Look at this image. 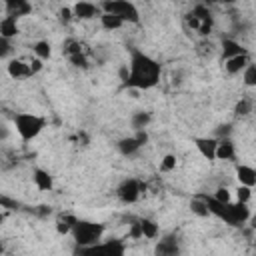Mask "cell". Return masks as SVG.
Masks as SVG:
<instances>
[{
  "label": "cell",
  "mask_w": 256,
  "mask_h": 256,
  "mask_svg": "<svg viewBox=\"0 0 256 256\" xmlns=\"http://www.w3.org/2000/svg\"><path fill=\"white\" fill-rule=\"evenodd\" d=\"M216 142H218V138H196V140H194L198 152H200L206 160H216V156H214V152H216Z\"/></svg>",
  "instance_id": "cell-13"
},
{
  "label": "cell",
  "mask_w": 256,
  "mask_h": 256,
  "mask_svg": "<svg viewBox=\"0 0 256 256\" xmlns=\"http://www.w3.org/2000/svg\"><path fill=\"white\" fill-rule=\"evenodd\" d=\"M2 222H4V214L0 212V226H2Z\"/></svg>",
  "instance_id": "cell-35"
},
{
  "label": "cell",
  "mask_w": 256,
  "mask_h": 256,
  "mask_svg": "<svg viewBox=\"0 0 256 256\" xmlns=\"http://www.w3.org/2000/svg\"><path fill=\"white\" fill-rule=\"evenodd\" d=\"M100 26L104 28V30H120L122 26H124V22L118 18V16H114V14H110V12H100Z\"/></svg>",
  "instance_id": "cell-19"
},
{
  "label": "cell",
  "mask_w": 256,
  "mask_h": 256,
  "mask_svg": "<svg viewBox=\"0 0 256 256\" xmlns=\"http://www.w3.org/2000/svg\"><path fill=\"white\" fill-rule=\"evenodd\" d=\"M8 136H10V128L4 122H0V142H4Z\"/></svg>",
  "instance_id": "cell-33"
},
{
  "label": "cell",
  "mask_w": 256,
  "mask_h": 256,
  "mask_svg": "<svg viewBox=\"0 0 256 256\" xmlns=\"http://www.w3.org/2000/svg\"><path fill=\"white\" fill-rule=\"evenodd\" d=\"M100 6L94 4V2H88V0H78L74 6H72V14L74 18H80V20H92L96 16H100Z\"/></svg>",
  "instance_id": "cell-7"
},
{
  "label": "cell",
  "mask_w": 256,
  "mask_h": 256,
  "mask_svg": "<svg viewBox=\"0 0 256 256\" xmlns=\"http://www.w3.org/2000/svg\"><path fill=\"white\" fill-rule=\"evenodd\" d=\"M0 208H4V210H18L20 208V202L14 200V198H8L4 194H0Z\"/></svg>",
  "instance_id": "cell-29"
},
{
  "label": "cell",
  "mask_w": 256,
  "mask_h": 256,
  "mask_svg": "<svg viewBox=\"0 0 256 256\" xmlns=\"http://www.w3.org/2000/svg\"><path fill=\"white\" fill-rule=\"evenodd\" d=\"M140 148H142V144L138 142L136 136H126V138H122V140L118 142V150H120V154H124V156H134Z\"/></svg>",
  "instance_id": "cell-17"
},
{
  "label": "cell",
  "mask_w": 256,
  "mask_h": 256,
  "mask_svg": "<svg viewBox=\"0 0 256 256\" xmlns=\"http://www.w3.org/2000/svg\"><path fill=\"white\" fill-rule=\"evenodd\" d=\"M250 198H252V186L240 184V186L236 188V200H238V202L248 204V202H250Z\"/></svg>",
  "instance_id": "cell-27"
},
{
  "label": "cell",
  "mask_w": 256,
  "mask_h": 256,
  "mask_svg": "<svg viewBox=\"0 0 256 256\" xmlns=\"http://www.w3.org/2000/svg\"><path fill=\"white\" fill-rule=\"evenodd\" d=\"M4 6H6V14L16 20L32 12V4L28 0H4Z\"/></svg>",
  "instance_id": "cell-9"
},
{
  "label": "cell",
  "mask_w": 256,
  "mask_h": 256,
  "mask_svg": "<svg viewBox=\"0 0 256 256\" xmlns=\"http://www.w3.org/2000/svg\"><path fill=\"white\" fill-rule=\"evenodd\" d=\"M212 2H216V0H202V4H212Z\"/></svg>",
  "instance_id": "cell-34"
},
{
  "label": "cell",
  "mask_w": 256,
  "mask_h": 256,
  "mask_svg": "<svg viewBox=\"0 0 256 256\" xmlns=\"http://www.w3.org/2000/svg\"><path fill=\"white\" fill-rule=\"evenodd\" d=\"M236 178L240 184H246V186H252L256 184V170L248 164H238L236 166Z\"/></svg>",
  "instance_id": "cell-15"
},
{
  "label": "cell",
  "mask_w": 256,
  "mask_h": 256,
  "mask_svg": "<svg viewBox=\"0 0 256 256\" xmlns=\"http://www.w3.org/2000/svg\"><path fill=\"white\" fill-rule=\"evenodd\" d=\"M212 198H216L218 202H230V192H228V188H218L214 194H212Z\"/></svg>",
  "instance_id": "cell-30"
},
{
  "label": "cell",
  "mask_w": 256,
  "mask_h": 256,
  "mask_svg": "<svg viewBox=\"0 0 256 256\" xmlns=\"http://www.w3.org/2000/svg\"><path fill=\"white\" fill-rule=\"evenodd\" d=\"M208 212L218 216L230 226H244L250 220V208L244 202H218L212 196H204Z\"/></svg>",
  "instance_id": "cell-2"
},
{
  "label": "cell",
  "mask_w": 256,
  "mask_h": 256,
  "mask_svg": "<svg viewBox=\"0 0 256 256\" xmlns=\"http://www.w3.org/2000/svg\"><path fill=\"white\" fill-rule=\"evenodd\" d=\"M244 52H248V50L238 40H234V38L222 40V56L224 58H230V56H236V54H244Z\"/></svg>",
  "instance_id": "cell-18"
},
{
  "label": "cell",
  "mask_w": 256,
  "mask_h": 256,
  "mask_svg": "<svg viewBox=\"0 0 256 256\" xmlns=\"http://www.w3.org/2000/svg\"><path fill=\"white\" fill-rule=\"evenodd\" d=\"M72 18H74L72 8H62V10H60V20H62V22H70Z\"/></svg>",
  "instance_id": "cell-32"
},
{
  "label": "cell",
  "mask_w": 256,
  "mask_h": 256,
  "mask_svg": "<svg viewBox=\"0 0 256 256\" xmlns=\"http://www.w3.org/2000/svg\"><path fill=\"white\" fill-rule=\"evenodd\" d=\"M76 216L74 214H62V216H58V220H56V230H58V234H70L72 232V226L76 224Z\"/></svg>",
  "instance_id": "cell-20"
},
{
  "label": "cell",
  "mask_w": 256,
  "mask_h": 256,
  "mask_svg": "<svg viewBox=\"0 0 256 256\" xmlns=\"http://www.w3.org/2000/svg\"><path fill=\"white\" fill-rule=\"evenodd\" d=\"M32 180H34V184H36V188H38L40 192H50L52 186H54L52 176L48 174V170H42V168H34Z\"/></svg>",
  "instance_id": "cell-14"
},
{
  "label": "cell",
  "mask_w": 256,
  "mask_h": 256,
  "mask_svg": "<svg viewBox=\"0 0 256 256\" xmlns=\"http://www.w3.org/2000/svg\"><path fill=\"white\" fill-rule=\"evenodd\" d=\"M6 70H8V76L14 78V80H22V78H30V76H32V68H30V64L24 62V60H18V58L10 60Z\"/></svg>",
  "instance_id": "cell-10"
},
{
  "label": "cell",
  "mask_w": 256,
  "mask_h": 256,
  "mask_svg": "<svg viewBox=\"0 0 256 256\" xmlns=\"http://www.w3.org/2000/svg\"><path fill=\"white\" fill-rule=\"evenodd\" d=\"M138 222H140V232H142V238H150V240H154V238L158 236L160 228H158V224H156L154 220H150V218H140Z\"/></svg>",
  "instance_id": "cell-21"
},
{
  "label": "cell",
  "mask_w": 256,
  "mask_h": 256,
  "mask_svg": "<svg viewBox=\"0 0 256 256\" xmlns=\"http://www.w3.org/2000/svg\"><path fill=\"white\" fill-rule=\"evenodd\" d=\"M70 234L74 236V242L78 244V248H86L102 240L104 226L98 222H90V220H76Z\"/></svg>",
  "instance_id": "cell-3"
},
{
  "label": "cell",
  "mask_w": 256,
  "mask_h": 256,
  "mask_svg": "<svg viewBox=\"0 0 256 256\" xmlns=\"http://www.w3.org/2000/svg\"><path fill=\"white\" fill-rule=\"evenodd\" d=\"M190 210L196 214V216H210V212H208V206H206V200H204V196H200V198H194L192 202H190Z\"/></svg>",
  "instance_id": "cell-25"
},
{
  "label": "cell",
  "mask_w": 256,
  "mask_h": 256,
  "mask_svg": "<svg viewBox=\"0 0 256 256\" xmlns=\"http://www.w3.org/2000/svg\"><path fill=\"white\" fill-rule=\"evenodd\" d=\"M154 252L160 254V256H174V254H178V252H180V248H178V238H176V236H166V238H162V240L156 244Z\"/></svg>",
  "instance_id": "cell-12"
},
{
  "label": "cell",
  "mask_w": 256,
  "mask_h": 256,
  "mask_svg": "<svg viewBox=\"0 0 256 256\" xmlns=\"http://www.w3.org/2000/svg\"><path fill=\"white\" fill-rule=\"evenodd\" d=\"M176 168V156L174 154H166L162 160H160V170L162 172H172Z\"/></svg>",
  "instance_id": "cell-28"
},
{
  "label": "cell",
  "mask_w": 256,
  "mask_h": 256,
  "mask_svg": "<svg viewBox=\"0 0 256 256\" xmlns=\"http://www.w3.org/2000/svg\"><path fill=\"white\" fill-rule=\"evenodd\" d=\"M144 190H146V186H144L140 180H136V178H126V180L118 186L116 194H118V198H120L124 204H134V202L142 196Z\"/></svg>",
  "instance_id": "cell-6"
},
{
  "label": "cell",
  "mask_w": 256,
  "mask_h": 256,
  "mask_svg": "<svg viewBox=\"0 0 256 256\" xmlns=\"http://www.w3.org/2000/svg\"><path fill=\"white\" fill-rule=\"evenodd\" d=\"M126 66H128V76H126L124 84L128 88L148 90V88L156 86L158 80H160V72H162L160 64L152 56L144 54L138 48L130 50V62Z\"/></svg>",
  "instance_id": "cell-1"
},
{
  "label": "cell",
  "mask_w": 256,
  "mask_h": 256,
  "mask_svg": "<svg viewBox=\"0 0 256 256\" xmlns=\"http://www.w3.org/2000/svg\"><path fill=\"white\" fill-rule=\"evenodd\" d=\"M150 120H152L150 112H146V110H138V112L132 114V118H130V126H132L134 130H144V128L150 124Z\"/></svg>",
  "instance_id": "cell-22"
},
{
  "label": "cell",
  "mask_w": 256,
  "mask_h": 256,
  "mask_svg": "<svg viewBox=\"0 0 256 256\" xmlns=\"http://www.w3.org/2000/svg\"><path fill=\"white\" fill-rule=\"evenodd\" d=\"M16 34H18V20L12 18V16H4L0 20V36L6 38V40H10Z\"/></svg>",
  "instance_id": "cell-16"
},
{
  "label": "cell",
  "mask_w": 256,
  "mask_h": 256,
  "mask_svg": "<svg viewBox=\"0 0 256 256\" xmlns=\"http://www.w3.org/2000/svg\"><path fill=\"white\" fill-rule=\"evenodd\" d=\"M32 52L36 54V58H40V60H48L50 54H52V46H50L48 40H38V42L32 46Z\"/></svg>",
  "instance_id": "cell-23"
},
{
  "label": "cell",
  "mask_w": 256,
  "mask_h": 256,
  "mask_svg": "<svg viewBox=\"0 0 256 256\" xmlns=\"http://www.w3.org/2000/svg\"><path fill=\"white\" fill-rule=\"evenodd\" d=\"M2 250H4V246H2V242H0V252H2Z\"/></svg>",
  "instance_id": "cell-36"
},
{
  "label": "cell",
  "mask_w": 256,
  "mask_h": 256,
  "mask_svg": "<svg viewBox=\"0 0 256 256\" xmlns=\"http://www.w3.org/2000/svg\"><path fill=\"white\" fill-rule=\"evenodd\" d=\"M46 126V120L36 116V114H30V112H20L14 116V128L18 132V136L24 140V142H30L34 140Z\"/></svg>",
  "instance_id": "cell-4"
},
{
  "label": "cell",
  "mask_w": 256,
  "mask_h": 256,
  "mask_svg": "<svg viewBox=\"0 0 256 256\" xmlns=\"http://www.w3.org/2000/svg\"><path fill=\"white\" fill-rule=\"evenodd\" d=\"M214 156H216V160H226V162H232V160L236 158V146H234V142L230 140V136L218 138Z\"/></svg>",
  "instance_id": "cell-8"
},
{
  "label": "cell",
  "mask_w": 256,
  "mask_h": 256,
  "mask_svg": "<svg viewBox=\"0 0 256 256\" xmlns=\"http://www.w3.org/2000/svg\"><path fill=\"white\" fill-rule=\"evenodd\" d=\"M234 112H236V116H248L250 112H252V100L250 98H240V102L236 104V108H234Z\"/></svg>",
  "instance_id": "cell-26"
},
{
  "label": "cell",
  "mask_w": 256,
  "mask_h": 256,
  "mask_svg": "<svg viewBox=\"0 0 256 256\" xmlns=\"http://www.w3.org/2000/svg\"><path fill=\"white\" fill-rule=\"evenodd\" d=\"M242 78H244V84H246L248 88H254V86H256V64L248 62L246 68L242 70Z\"/></svg>",
  "instance_id": "cell-24"
},
{
  "label": "cell",
  "mask_w": 256,
  "mask_h": 256,
  "mask_svg": "<svg viewBox=\"0 0 256 256\" xmlns=\"http://www.w3.org/2000/svg\"><path fill=\"white\" fill-rule=\"evenodd\" d=\"M250 62V56H248V52H244V54H236V56H230V58H224V70L228 72V74H240L244 68H246V64Z\"/></svg>",
  "instance_id": "cell-11"
},
{
  "label": "cell",
  "mask_w": 256,
  "mask_h": 256,
  "mask_svg": "<svg viewBox=\"0 0 256 256\" xmlns=\"http://www.w3.org/2000/svg\"><path fill=\"white\" fill-rule=\"evenodd\" d=\"M68 60L74 64V66H86V56L82 54V52H78V54H72V56H68Z\"/></svg>",
  "instance_id": "cell-31"
},
{
  "label": "cell",
  "mask_w": 256,
  "mask_h": 256,
  "mask_svg": "<svg viewBox=\"0 0 256 256\" xmlns=\"http://www.w3.org/2000/svg\"><path fill=\"white\" fill-rule=\"evenodd\" d=\"M100 10L118 16L124 24H126V22L136 24V22L140 20V12H138V8H136L130 0H102Z\"/></svg>",
  "instance_id": "cell-5"
}]
</instances>
